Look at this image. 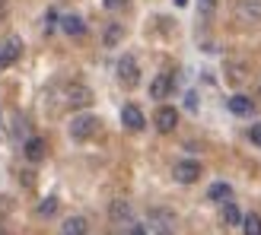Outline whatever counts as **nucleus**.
I'll return each instance as SVG.
<instances>
[{"label": "nucleus", "instance_id": "obj_1", "mask_svg": "<svg viewBox=\"0 0 261 235\" xmlns=\"http://www.w3.org/2000/svg\"><path fill=\"white\" fill-rule=\"evenodd\" d=\"M64 105L67 108H86L89 102H93V89L83 86V83H70V86H64Z\"/></svg>", "mask_w": 261, "mask_h": 235}, {"label": "nucleus", "instance_id": "obj_2", "mask_svg": "<svg viewBox=\"0 0 261 235\" xmlns=\"http://www.w3.org/2000/svg\"><path fill=\"white\" fill-rule=\"evenodd\" d=\"M172 175H175L178 185H194V181L201 178V162H194V159H181V162H175Z\"/></svg>", "mask_w": 261, "mask_h": 235}, {"label": "nucleus", "instance_id": "obj_3", "mask_svg": "<svg viewBox=\"0 0 261 235\" xmlns=\"http://www.w3.org/2000/svg\"><path fill=\"white\" fill-rule=\"evenodd\" d=\"M99 130V121L93 114H80V118H73V124H70V137L73 140H89Z\"/></svg>", "mask_w": 261, "mask_h": 235}, {"label": "nucleus", "instance_id": "obj_4", "mask_svg": "<svg viewBox=\"0 0 261 235\" xmlns=\"http://www.w3.org/2000/svg\"><path fill=\"white\" fill-rule=\"evenodd\" d=\"M118 80H121V86H127V89H134V86L140 83V70H137V61L130 57V54H124V57L118 61Z\"/></svg>", "mask_w": 261, "mask_h": 235}, {"label": "nucleus", "instance_id": "obj_5", "mask_svg": "<svg viewBox=\"0 0 261 235\" xmlns=\"http://www.w3.org/2000/svg\"><path fill=\"white\" fill-rule=\"evenodd\" d=\"M19 54H22V42L19 38H7L4 48H0V70H10L19 61Z\"/></svg>", "mask_w": 261, "mask_h": 235}, {"label": "nucleus", "instance_id": "obj_6", "mask_svg": "<svg viewBox=\"0 0 261 235\" xmlns=\"http://www.w3.org/2000/svg\"><path fill=\"white\" fill-rule=\"evenodd\" d=\"M156 130H163V134H172L175 130V124H178V111L172 108V105H163L160 111H156Z\"/></svg>", "mask_w": 261, "mask_h": 235}, {"label": "nucleus", "instance_id": "obj_7", "mask_svg": "<svg viewBox=\"0 0 261 235\" xmlns=\"http://www.w3.org/2000/svg\"><path fill=\"white\" fill-rule=\"evenodd\" d=\"M236 16L242 22H261V0H239V4H236Z\"/></svg>", "mask_w": 261, "mask_h": 235}, {"label": "nucleus", "instance_id": "obj_8", "mask_svg": "<svg viewBox=\"0 0 261 235\" xmlns=\"http://www.w3.org/2000/svg\"><path fill=\"white\" fill-rule=\"evenodd\" d=\"M121 124H124L127 130H143V127H147V118H143V111H140L137 105H124Z\"/></svg>", "mask_w": 261, "mask_h": 235}, {"label": "nucleus", "instance_id": "obj_9", "mask_svg": "<svg viewBox=\"0 0 261 235\" xmlns=\"http://www.w3.org/2000/svg\"><path fill=\"white\" fill-rule=\"evenodd\" d=\"M130 216H134V210H130V203H127V200H112V207H109V219H112L115 226L130 223Z\"/></svg>", "mask_w": 261, "mask_h": 235}, {"label": "nucleus", "instance_id": "obj_10", "mask_svg": "<svg viewBox=\"0 0 261 235\" xmlns=\"http://www.w3.org/2000/svg\"><path fill=\"white\" fill-rule=\"evenodd\" d=\"M22 153H25V159H29V162H42L45 153H48V143L42 137H29V140H25V146H22Z\"/></svg>", "mask_w": 261, "mask_h": 235}, {"label": "nucleus", "instance_id": "obj_11", "mask_svg": "<svg viewBox=\"0 0 261 235\" xmlns=\"http://www.w3.org/2000/svg\"><path fill=\"white\" fill-rule=\"evenodd\" d=\"M86 232H89L86 216H70V219H64V226H61V235H86Z\"/></svg>", "mask_w": 261, "mask_h": 235}, {"label": "nucleus", "instance_id": "obj_12", "mask_svg": "<svg viewBox=\"0 0 261 235\" xmlns=\"http://www.w3.org/2000/svg\"><path fill=\"white\" fill-rule=\"evenodd\" d=\"M61 29L67 32L70 38H80V35L86 32V22H83L80 16H73V13H70V16H64V19H61Z\"/></svg>", "mask_w": 261, "mask_h": 235}, {"label": "nucleus", "instance_id": "obj_13", "mask_svg": "<svg viewBox=\"0 0 261 235\" xmlns=\"http://www.w3.org/2000/svg\"><path fill=\"white\" fill-rule=\"evenodd\" d=\"M169 89H172V76H169V73H160V76L153 80V86H150V96H153V99H163Z\"/></svg>", "mask_w": 261, "mask_h": 235}, {"label": "nucleus", "instance_id": "obj_14", "mask_svg": "<svg viewBox=\"0 0 261 235\" xmlns=\"http://www.w3.org/2000/svg\"><path fill=\"white\" fill-rule=\"evenodd\" d=\"M121 38H124V25H121V22H112L109 29H106V35H102V45H106V48H115Z\"/></svg>", "mask_w": 261, "mask_h": 235}, {"label": "nucleus", "instance_id": "obj_15", "mask_svg": "<svg viewBox=\"0 0 261 235\" xmlns=\"http://www.w3.org/2000/svg\"><path fill=\"white\" fill-rule=\"evenodd\" d=\"M252 108H255V105H252L249 96H232V99H229V111L239 114V118H242V114H252Z\"/></svg>", "mask_w": 261, "mask_h": 235}, {"label": "nucleus", "instance_id": "obj_16", "mask_svg": "<svg viewBox=\"0 0 261 235\" xmlns=\"http://www.w3.org/2000/svg\"><path fill=\"white\" fill-rule=\"evenodd\" d=\"M207 197H211V200H220V203H226V200L232 197V188L226 185V181H217V185H211Z\"/></svg>", "mask_w": 261, "mask_h": 235}, {"label": "nucleus", "instance_id": "obj_17", "mask_svg": "<svg viewBox=\"0 0 261 235\" xmlns=\"http://www.w3.org/2000/svg\"><path fill=\"white\" fill-rule=\"evenodd\" d=\"M223 223L226 226H242V213H239V207L232 203V200L223 203Z\"/></svg>", "mask_w": 261, "mask_h": 235}, {"label": "nucleus", "instance_id": "obj_18", "mask_svg": "<svg viewBox=\"0 0 261 235\" xmlns=\"http://www.w3.org/2000/svg\"><path fill=\"white\" fill-rule=\"evenodd\" d=\"M242 232H245V235H261V216H258V213L242 216Z\"/></svg>", "mask_w": 261, "mask_h": 235}, {"label": "nucleus", "instance_id": "obj_19", "mask_svg": "<svg viewBox=\"0 0 261 235\" xmlns=\"http://www.w3.org/2000/svg\"><path fill=\"white\" fill-rule=\"evenodd\" d=\"M58 213V197H45L42 203H38V216L48 219V216H55Z\"/></svg>", "mask_w": 261, "mask_h": 235}, {"label": "nucleus", "instance_id": "obj_20", "mask_svg": "<svg viewBox=\"0 0 261 235\" xmlns=\"http://www.w3.org/2000/svg\"><path fill=\"white\" fill-rule=\"evenodd\" d=\"M249 140L255 143V146H261V124H252V130H249Z\"/></svg>", "mask_w": 261, "mask_h": 235}, {"label": "nucleus", "instance_id": "obj_21", "mask_svg": "<svg viewBox=\"0 0 261 235\" xmlns=\"http://www.w3.org/2000/svg\"><path fill=\"white\" fill-rule=\"evenodd\" d=\"M102 4H106V10H124L127 0H102Z\"/></svg>", "mask_w": 261, "mask_h": 235}, {"label": "nucleus", "instance_id": "obj_22", "mask_svg": "<svg viewBox=\"0 0 261 235\" xmlns=\"http://www.w3.org/2000/svg\"><path fill=\"white\" fill-rule=\"evenodd\" d=\"M7 13H10V4H7V0H0V22L7 19Z\"/></svg>", "mask_w": 261, "mask_h": 235}, {"label": "nucleus", "instance_id": "obj_23", "mask_svg": "<svg viewBox=\"0 0 261 235\" xmlns=\"http://www.w3.org/2000/svg\"><path fill=\"white\" fill-rule=\"evenodd\" d=\"M130 235H147V226H134V229H130Z\"/></svg>", "mask_w": 261, "mask_h": 235}, {"label": "nucleus", "instance_id": "obj_24", "mask_svg": "<svg viewBox=\"0 0 261 235\" xmlns=\"http://www.w3.org/2000/svg\"><path fill=\"white\" fill-rule=\"evenodd\" d=\"M156 235H172V232H169V229H163V232H156Z\"/></svg>", "mask_w": 261, "mask_h": 235}, {"label": "nucleus", "instance_id": "obj_25", "mask_svg": "<svg viewBox=\"0 0 261 235\" xmlns=\"http://www.w3.org/2000/svg\"><path fill=\"white\" fill-rule=\"evenodd\" d=\"M0 235H4V232H0Z\"/></svg>", "mask_w": 261, "mask_h": 235}]
</instances>
